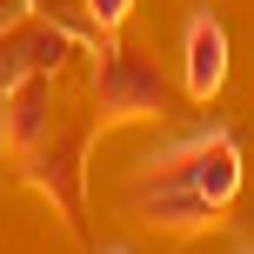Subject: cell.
<instances>
[{
	"instance_id": "1",
	"label": "cell",
	"mask_w": 254,
	"mask_h": 254,
	"mask_svg": "<svg viewBox=\"0 0 254 254\" xmlns=\"http://www.w3.org/2000/svg\"><path fill=\"white\" fill-rule=\"evenodd\" d=\"M127 207H134L140 228H167V234H201V228L221 221V207L181 174V161H174L167 147L154 154V161H140L134 188H127Z\"/></svg>"
},
{
	"instance_id": "7",
	"label": "cell",
	"mask_w": 254,
	"mask_h": 254,
	"mask_svg": "<svg viewBox=\"0 0 254 254\" xmlns=\"http://www.w3.org/2000/svg\"><path fill=\"white\" fill-rule=\"evenodd\" d=\"M127 7H134V0H87V13H94V27H107V34H114V27L127 20Z\"/></svg>"
},
{
	"instance_id": "2",
	"label": "cell",
	"mask_w": 254,
	"mask_h": 254,
	"mask_svg": "<svg viewBox=\"0 0 254 254\" xmlns=\"http://www.w3.org/2000/svg\"><path fill=\"white\" fill-rule=\"evenodd\" d=\"M94 107H101L107 127H127V121H161L167 114V80L161 67L147 61L140 47H101L94 54Z\"/></svg>"
},
{
	"instance_id": "4",
	"label": "cell",
	"mask_w": 254,
	"mask_h": 254,
	"mask_svg": "<svg viewBox=\"0 0 254 254\" xmlns=\"http://www.w3.org/2000/svg\"><path fill=\"white\" fill-rule=\"evenodd\" d=\"M167 154L181 161V174H188L221 214L234 207V194H241V181H248V167H241V134H234V127H194V134L167 140Z\"/></svg>"
},
{
	"instance_id": "6",
	"label": "cell",
	"mask_w": 254,
	"mask_h": 254,
	"mask_svg": "<svg viewBox=\"0 0 254 254\" xmlns=\"http://www.w3.org/2000/svg\"><path fill=\"white\" fill-rule=\"evenodd\" d=\"M54 127V94H47V74H27L7 87V114H0V147L7 154H27L40 134Z\"/></svg>"
},
{
	"instance_id": "9",
	"label": "cell",
	"mask_w": 254,
	"mask_h": 254,
	"mask_svg": "<svg viewBox=\"0 0 254 254\" xmlns=\"http://www.w3.org/2000/svg\"><path fill=\"white\" fill-rule=\"evenodd\" d=\"M101 254H127V248H101Z\"/></svg>"
},
{
	"instance_id": "10",
	"label": "cell",
	"mask_w": 254,
	"mask_h": 254,
	"mask_svg": "<svg viewBox=\"0 0 254 254\" xmlns=\"http://www.w3.org/2000/svg\"><path fill=\"white\" fill-rule=\"evenodd\" d=\"M248 254H254V248H248Z\"/></svg>"
},
{
	"instance_id": "8",
	"label": "cell",
	"mask_w": 254,
	"mask_h": 254,
	"mask_svg": "<svg viewBox=\"0 0 254 254\" xmlns=\"http://www.w3.org/2000/svg\"><path fill=\"white\" fill-rule=\"evenodd\" d=\"M27 13H34V0H0V34H7V27H20Z\"/></svg>"
},
{
	"instance_id": "5",
	"label": "cell",
	"mask_w": 254,
	"mask_h": 254,
	"mask_svg": "<svg viewBox=\"0 0 254 254\" xmlns=\"http://www.w3.org/2000/svg\"><path fill=\"white\" fill-rule=\"evenodd\" d=\"M181 80H188L194 101H214L228 87V27L214 7L188 13V34H181Z\"/></svg>"
},
{
	"instance_id": "3",
	"label": "cell",
	"mask_w": 254,
	"mask_h": 254,
	"mask_svg": "<svg viewBox=\"0 0 254 254\" xmlns=\"http://www.w3.org/2000/svg\"><path fill=\"white\" fill-rule=\"evenodd\" d=\"M87 140H94V127H61V121H54L27 154H13V161H20V174L34 181L54 207H61V221H67L74 234H80V214H87V174H80Z\"/></svg>"
}]
</instances>
